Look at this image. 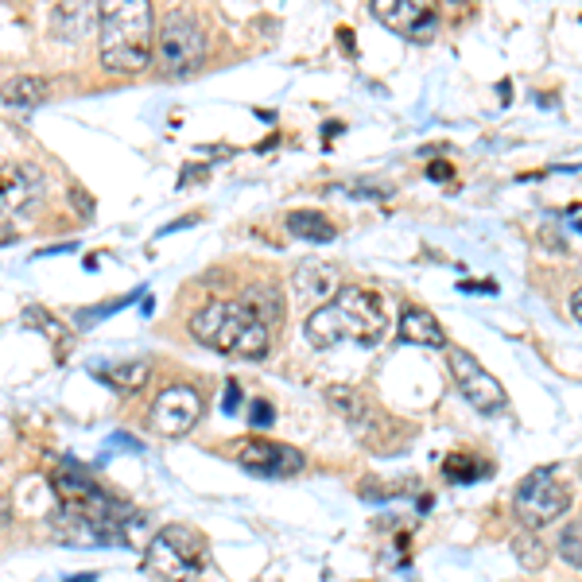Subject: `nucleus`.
Segmentation results:
<instances>
[{"instance_id":"nucleus-1","label":"nucleus","mask_w":582,"mask_h":582,"mask_svg":"<svg viewBox=\"0 0 582 582\" xmlns=\"http://www.w3.org/2000/svg\"><path fill=\"white\" fill-rule=\"evenodd\" d=\"M388 330V315L385 303L373 296L369 287L357 284H342L338 296H334L326 307H318L307 315L303 334L307 342L318 349H330L338 342H357V346H376Z\"/></svg>"},{"instance_id":"nucleus-2","label":"nucleus","mask_w":582,"mask_h":582,"mask_svg":"<svg viewBox=\"0 0 582 582\" xmlns=\"http://www.w3.org/2000/svg\"><path fill=\"white\" fill-rule=\"evenodd\" d=\"M156 12L144 0H121V5L97 8V51L109 75H140L152 63L156 47Z\"/></svg>"},{"instance_id":"nucleus-3","label":"nucleus","mask_w":582,"mask_h":582,"mask_svg":"<svg viewBox=\"0 0 582 582\" xmlns=\"http://www.w3.org/2000/svg\"><path fill=\"white\" fill-rule=\"evenodd\" d=\"M144 567L164 582H186L206 567V540L195 528H186V524H167V528H159L152 536L148 563Z\"/></svg>"},{"instance_id":"nucleus-4","label":"nucleus","mask_w":582,"mask_h":582,"mask_svg":"<svg viewBox=\"0 0 582 582\" xmlns=\"http://www.w3.org/2000/svg\"><path fill=\"white\" fill-rule=\"evenodd\" d=\"M513 508L524 528H547L551 520H559L571 508V486L556 474V466H540L517 486Z\"/></svg>"},{"instance_id":"nucleus-5","label":"nucleus","mask_w":582,"mask_h":582,"mask_svg":"<svg viewBox=\"0 0 582 582\" xmlns=\"http://www.w3.org/2000/svg\"><path fill=\"white\" fill-rule=\"evenodd\" d=\"M206 55V32L202 24L183 8H171L164 12L159 20V32H156V58L167 75H186L191 66L202 63Z\"/></svg>"},{"instance_id":"nucleus-6","label":"nucleus","mask_w":582,"mask_h":582,"mask_svg":"<svg viewBox=\"0 0 582 582\" xmlns=\"http://www.w3.org/2000/svg\"><path fill=\"white\" fill-rule=\"evenodd\" d=\"M210 346L217 354H237V357H249V361H260L268 354L272 346V330L260 323V318L245 307V303H222V311H217V330Z\"/></svg>"},{"instance_id":"nucleus-7","label":"nucleus","mask_w":582,"mask_h":582,"mask_svg":"<svg viewBox=\"0 0 582 582\" xmlns=\"http://www.w3.org/2000/svg\"><path fill=\"white\" fill-rule=\"evenodd\" d=\"M198 416H202V392L191 385H167L152 400L148 427L159 439H179V435H186L198 424Z\"/></svg>"},{"instance_id":"nucleus-8","label":"nucleus","mask_w":582,"mask_h":582,"mask_svg":"<svg viewBox=\"0 0 582 582\" xmlns=\"http://www.w3.org/2000/svg\"><path fill=\"white\" fill-rule=\"evenodd\" d=\"M450 373H455V385H458V392L466 400H470L477 412H486V416H497L501 407L508 404V396H505V388H501V381L493 376L482 361H477L470 349H450Z\"/></svg>"},{"instance_id":"nucleus-9","label":"nucleus","mask_w":582,"mask_h":582,"mask_svg":"<svg viewBox=\"0 0 582 582\" xmlns=\"http://www.w3.org/2000/svg\"><path fill=\"white\" fill-rule=\"evenodd\" d=\"M51 536L58 544H66V547H128V536L125 528H116V524H101V520H90L85 513H75V508H66V505H58L51 508Z\"/></svg>"},{"instance_id":"nucleus-10","label":"nucleus","mask_w":582,"mask_h":582,"mask_svg":"<svg viewBox=\"0 0 582 582\" xmlns=\"http://www.w3.org/2000/svg\"><path fill=\"white\" fill-rule=\"evenodd\" d=\"M43 171L32 159H12V164H0V222H12L27 210H35V202L43 198Z\"/></svg>"},{"instance_id":"nucleus-11","label":"nucleus","mask_w":582,"mask_h":582,"mask_svg":"<svg viewBox=\"0 0 582 582\" xmlns=\"http://www.w3.org/2000/svg\"><path fill=\"white\" fill-rule=\"evenodd\" d=\"M373 16L381 20L388 32H400V35L416 39V43L431 39L435 24H439L435 8L419 5V0H373Z\"/></svg>"},{"instance_id":"nucleus-12","label":"nucleus","mask_w":582,"mask_h":582,"mask_svg":"<svg viewBox=\"0 0 582 582\" xmlns=\"http://www.w3.org/2000/svg\"><path fill=\"white\" fill-rule=\"evenodd\" d=\"M237 462L249 474H260V477H287V474H299L303 470V455H299V450L296 447H284V443H272V439H249L237 450Z\"/></svg>"},{"instance_id":"nucleus-13","label":"nucleus","mask_w":582,"mask_h":582,"mask_svg":"<svg viewBox=\"0 0 582 582\" xmlns=\"http://www.w3.org/2000/svg\"><path fill=\"white\" fill-rule=\"evenodd\" d=\"M326 400H330L334 412H338L346 424L361 435V443L376 439V431H381L385 416L376 412V404L366 396V392H357V388H349V385H330V388H326Z\"/></svg>"},{"instance_id":"nucleus-14","label":"nucleus","mask_w":582,"mask_h":582,"mask_svg":"<svg viewBox=\"0 0 582 582\" xmlns=\"http://www.w3.org/2000/svg\"><path fill=\"white\" fill-rule=\"evenodd\" d=\"M291 291H296L299 307L318 311L338 296V272H334V265H323V260H303V265L291 272Z\"/></svg>"},{"instance_id":"nucleus-15","label":"nucleus","mask_w":582,"mask_h":582,"mask_svg":"<svg viewBox=\"0 0 582 582\" xmlns=\"http://www.w3.org/2000/svg\"><path fill=\"white\" fill-rule=\"evenodd\" d=\"M396 334H400V342H407V346H424V349H443L447 346V334L439 326V318H435L431 311H424V307H407L400 315V323H396Z\"/></svg>"},{"instance_id":"nucleus-16","label":"nucleus","mask_w":582,"mask_h":582,"mask_svg":"<svg viewBox=\"0 0 582 582\" xmlns=\"http://www.w3.org/2000/svg\"><path fill=\"white\" fill-rule=\"evenodd\" d=\"M47 97H51V82L39 75H16L0 85V101H5L8 109H35Z\"/></svg>"},{"instance_id":"nucleus-17","label":"nucleus","mask_w":582,"mask_h":582,"mask_svg":"<svg viewBox=\"0 0 582 582\" xmlns=\"http://www.w3.org/2000/svg\"><path fill=\"white\" fill-rule=\"evenodd\" d=\"M241 303H245V307H249L268 330L280 326V318H284V296H280V287H276V284H249V287L241 291Z\"/></svg>"},{"instance_id":"nucleus-18","label":"nucleus","mask_w":582,"mask_h":582,"mask_svg":"<svg viewBox=\"0 0 582 582\" xmlns=\"http://www.w3.org/2000/svg\"><path fill=\"white\" fill-rule=\"evenodd\" d=\"M287 233L299 237V241H311V245H330L334 237H338L334 222L318 210H291L287 214Z\"/></svg>"},{"instance_id":"nucleus-19","label":"nucleus","mask_w":582,"mask_h":582,"mask_svg":"<svg viewBox=\"0 0 582 582\" xmlns=\"http://www.w3.org/2000/svg\"><path fill=\"white\" fill-rule=\"evenodd\" d=\"M94 24H97V8H85V5H58L51 12V35L58 39H82Z\"/></svg>"},{"instance_id":"nucleus-20","label":"nucleus","mask_w":582,"mask_h":582,"mask_svg":"<svg viewBox=\"0 0 582 582\" xmlns=\"http://www.w3.org/2000/svg\"><path fill=\"white\" fill-rule=\"evenodd\" d=\"M97 373H101V381L113 385L116 392H136V388L148 385L152 366L148 361H140V357H133V361H116V366H97Z\"/></svg>"},{"instance_id":"nucleus-21","label":"nucleus","mask_w":582,"mask_h":582,"mask_svg":"<svg viewBox=\"0 0 582 582\" xmlns=\"http://www.w3.org/2000/svg\"><path fill=\"white\" fill-rule=\"evenodd\" d=\"M443 474H447V482H455V486H474V482L493 477V462L477 458V455H450L443 462Z\"/></svg>"},{"instance_id":"nucleus-22","label":"nucleus","mask_w":582,"mask_h":582,"mask_svg":"<svg viewBox=\"0 0 582 582\" xmlns=\"http://www.w3.org/2000/svg\"><path fill=\"white\" fill-rule=\"evenodd\" d=\"M140 296V291H133V296H121V299H109V303H97V307H82V311H75V326L78 330H90V326H97L101 318H109L113 311H121V307H128Z\"/></svg>"},{"instance_id":"nucleus-23","label":"nucleus","mask_w":582,"mask_h":582,"mask_svg":"<svg viewBox=\"0 0 582 582\" xmlns=\"http://www.w3.org/2000/svg\"><path fill=\"white\" fill-rule=\"evenodd\" d=\"M24 326H32V330H39V334H47L51 342H58V346H66V326L58 323V318H51L43 307H24Z\"/></svg>"},{"instance_id":"nucleus-24","label":"nucleus","mask_w":582,"mask_h":582,"mask_svg":"<svg viewBox=\"0 0 582 582\" xmlns=\"http://www.w3.org/2000/svg\"><path fill=\"white\" fill-rule=\"evenodd\" d=\"M556 551H559V559H563V563H571V567H578V571H582V520L567 524V528L559 532Z\"/></svg>"},{"instance_id":"nucleus-25","label":"nucleus","mask_w":582,"mask_h":582,"mask_svg":"<svg viewBox=\"0 0 582 582\" xmlns=\"http://www.w3.org/2000/svg\"><path fill=\"white\" fill-rule=\"evenodd\" d=\"M513 551H517V559H520L524 567H528V571H540V567L547 563V547H544L540 540H536L532 532H520L517 540H513Z\"/></svg>"},{"instance_id":"nucleus-26","label":"nucleus","mask_w":582,"mask_h":582,"mask_svg":"<svg viewBox=\"0 0 582 582\" xmlns=\"http://www.w3.org/2000/svg\"><path fill=\"white\" fill-rule=\"evenodd\" d=\"M249 424L253 427H272L276 424V407L268 400H253L249 404Z\"/></svg>"},{"instance_id":"nucleus-27","label":"nucleus","mask_w":582,"mask_h":582,"mask_svg":"<svg viewBox=\"0 0 582 582\" xmlns=\"http://www.w3.org/2000/svg\"><path fill=\"white\" fill-rule=\"evenodd\" d=\"M237 407H241V385L229 381V385H226V396H222V412H226V416H237Z\"/></svg>"},{"instance_id":"nucleus-28","label":"nucleus","mask_w":582,"mask_h":582,"mask_svg":"<svg viewBox=\"0 0 582 582\" xmlns=\"http://www.w3.org/2000/svg\"><path fill=\"white\" fill-rule=\"evenodd\" d=\"M458 291H474V296H497V284H493V280H466V284H458Z\"/></svg>"},{"instance_id":"nucleus-29","label":"nucleus","mask_w":582,"mask_h":582,"mask_svg":"<svg viewBox=\"0 0 582 582\" xmlns=\"http://www.w3.org/2000/svg\"><path fill=\"white\" fill-rule=\"evenodd\" d=\"M206 175H210V167H206V164H191V167H183V175H179V186L195 183V179H206Z\"/></svg>"},{"instance_id":"nucleus-30","label":"nucleus","mask_w":582,"mask_h":582,"mask_svg":"<svg viewBox=\"0 0 582 582\" xmlns=\"http://www.w3.org/2000/svg\"><path fill=\"white\" fill-rule=\"evenodd\" d=\"M571 315H575V323L582 326V287H578V291H571Z\"/></svg>"},{"instance_id":"nucleus-31","label":"nucleus","mask_w":582,"mask_h":582,"mask_svg":"<svg viewBox=\"0 0 582 582\" xmlns=\"http://www.w3.org/2000/svg\"><path fill=\"white\" fill-rule=\"evenodd\" d=\"M195 222H198V217H179L175 226H164V229H159V237H167V233H175V229H186V226H195Z\"/></svg>"},{"instance_id":"nucleus-32","label":"nucleus","mask_w":582,"mask_h":582,"mask_svg":"<svg viewBox=\"0 0 582 582\" xmlns=\"http://www.w3.org/2000/svg\"><path fill=\"white\" fill-rule=\"evenodd\" d=\"M427 175H431V179H439V183H443V179H450V164H431V167H427Z\"/></svg>"},{"instance_id":"nucleus-33","label":"nucleus","mask_w":582,"mask_h":582,"mask_svg":"<svg viewBox=\"0 0 582 582\" xmlns=\"http://www.w3.org/2000/svg\"><path fill=\"white\" fill-rule=\"evenodd\" d=\"M8 520H12V505H8L5 493H0V528H8Z\"/></svg>"},{"instance_id":"nucleus-34","label":"nucleus","mask_w":582,"mask_h":582,"mask_svg":"<svg viewBox=\"0 0 582 582\" xmlns=\"http://www.w3.org/2000/svg\"><path fill=\"white\" fill-rule=\"evenodd\" d=\"M338 35H342V47H346L349 55H354V32H349V27H342V32H338Z\"/></svg>"},{"instance_id":"nucleus-35","label":"nucleus","mask_w":582,"mask_h":582,"mask_svg":"<svg viewBox=\"0 0 582 582\" xmlns=\"http://www.w3.org/2000/svg\"><path fill=\"white\" fill-rule=\"evenodd\" d=\"M140 311H144V318H148V315H152V311H156V299H152V296H148V299H144V303H140Z\"/></svg>"},{"instance_id":"nucleus-36","label":"nucleus","mask_w":582,"mask_h":582,"mask_svg":"<svg viewBox=\"0 0 582 582\" xmlns=\"http://www.w3.org/2000/svg\"><path fill=\"white\" fill-rule=\"evenodd\" d=\"M431 505H435L431 493H427V497H419V513H431Z\"/></svg>"},{"instance_id":"nucleus-37","label":"nucleus","mask_w":582,"mask_h":582,"mask_svg":"<svg viewBox=\"0 0 582 582\" xmlns=\"http://www.w3.org/2000/svg\"><path fill=\"white\" fill-rule=\"evenodd\" d=\"M66 582H97V575H70Z\"/></svg>"},{"instance_id":"nucleus-38","label":"nucleus","mask_w":582,"mask_h":582,"mask_svg":"<svg viewBox=\"0 0 582 582\" xmlns=\"http://www.w3.org/2000/svg\"><path fill=\"white\" fill-rule=\"evenodd\" d=\"M578 229H582V222H578Z\"/></svg>"}]
</instances>
